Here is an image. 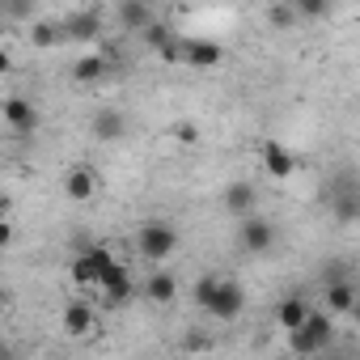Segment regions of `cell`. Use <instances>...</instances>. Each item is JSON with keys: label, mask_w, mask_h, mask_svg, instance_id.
<instances>
[{"label": "cell", "mask_w": 360, "mask_h": 360, "mask_svg": "<svg viewBox=\"0 0 360 360\" xmlns=\"http://www.w3.org/2000/svg\"><path fill=\"white\" fill-rule=\"evenodd\" d=\"M136 250H140L144 263H161L178 250V229L169 221H144L136 229Z\"/></svg>", "instance_id": "obj_1"}, {"label": "cell", "mask_w": 360, "mask_h": 360, "mask_svg": "<svg viewBox=\"0 0 360 360\" xmlns=\"http://www.w3.org/2000/svg\"><path fill=\"white\" fill-rule=\"evenodd\" d=\"M288 335H292V352H301V356H309V352H322V347L330 343V335H335L330 309H326V314L309 309V318H305L297 330H288Z\"/></svg>", "instance_id": "obj_2"}, {"label": "cell", "mask_w": 360, "mask_h": 360, "mask_svg": "<svg viewBox=\"0 0 360 360\" xmlns=\"http://www.w3.org/2000/svg\"><path fill=\"white\" fill-rule=\"evenodd\" d=\"M115 263H119V259H115L106 246H89V250H81V255L72 259V280H77L81 288H98Z\"/></svg>", "instance_id": "obj_3"}, {"label": "cell", "mask_w": 360, "mask_h": 360, "mask_svg": "<svg viewBox=\"0 0 360 360\" xmlns=\"http://www.w3.org/2000/svg\"><path fill=\"white\" fill-rule=\"evenodd\" d=\"M242 305H246V297H242V284H238V280H217L212 297L204 301V309H208L217 322H233V318L242 314Z\"/></svg>", "instance_id": "obj_4"}, {"label": "cell", "mask_w": 360, "mask_h": 360, "mask_svg": "<svg viewBox=\"0 0 360 360\" xmlns=\"http://www.w3.org/2000/svg\"><path fill=\"white\" fill-rule=\"evenodd\" d=\"M330 208H335V221H339V225H356V221H360V187L352 183V178L335 183Z\"/></svg>", "instance_id": "obj_5"}, {"label": "cell", "mask_w": 360, "mask_h": 360, "mask_svg": "<svg viewBox=\"0 0 360 360\" xmlns=\"http://www.w3.org/2000/svg\"><path fill=\"white\" fill-rule=\"evenodd\" d=\"M238 233H242V246H246L250 255H263V250H271V242H276V225L263 221V217H242Z\"/></svg>", "instance_id": "obj_6"}, {"label": "cell", "mask_w": 360, "mask_h": 360, "mask_svg": "<svg viewBox=\"0 0 360 360\" xmlns=\"http://www.w3.org/2000/svg\"><path fill=\"white\" fill-rule=\"evenodd\" d=\"M64 195H68L72 204H89V200L98 195V174H94L89 165H72V169L64 174Z\"/></svg>", "instance_id": "obj_7"}, {"label": "cell", "mask_w": 360, "mask_h": 360, "mask_svg": "<svg viewBox=\"0 0 360 360\" xmlns=\"http://www.w3.org/2000/svg\"><path fill=\"white\" fill-rule=\"evenodd\" d=\"M98 288H102V292H106V301H115V305H123V301H131V297H136V280H131V271H127L123 263H115Z\"/></svg>", "instance_id": "obj_8"}, {"label": "cell", "mask_w": 360, "mask_h": 360, "mask_svg": "<svg viewBox=\"0 0 360 360\" xmlns=\"http://www.w3.org/2000/svg\"><path fill=\"white\" fill-rule=\"evenodd\" d=\"M263 165H267L271 178H280V183H284V178H292V169H297V157H292L280 140H267V144H263Z\"/></svg>", "instance_id": "obj_9"}, {"label": "cell", "mask_w": 360, "mask_h": 360, "mask_svg": "<svg viewBox=\"0 0 360 360\" xmlns=\"http://www.w3.org/2000/svg\"><path fill=\"white\" fill-rule=\"evenodd\" d=\"M60 322H64L68 335H89L94 322H98V314H94V305H85V301H68L64 314H60Z\"/></svg>", "instance_id": "obj_10"}, {"label": "cell", "mask_w": 360, "mask_h": 360, "mask_svg": "<svg viewBox=\"0 0 360 360\" xmlns=\"http://www.w3.org/2000/svg\"><path fill=\"white\" fill-rule=\"evenodd\" d=\"M5 123L13 127V131H34V123H39V110H34V102H26V98H9L5 102Z\"/></svg>", "instance_id": "obj_11"}, {"label": "cell", "mask_w": 360, "mask_h": 360, "mask_svg": "<svg viewBox=\"0 0 360 360\" xmlns=\"http://www.w3.org/2000/svg\"><path fill=\"white\" fill-rule=\"evenodd\" d=\"M98 34H102V18L98 13H77V18L64 22V39H72V43H94Z\"/></svg>", "instance_id": "obj_12"}, {"label": "cell", "mask_w": 360, "mask_h": 360, "mask_svg": "<svg viewBox=\"0 0 360 360\" xmlns=\"http://www.w3.org/2000/svg\"><path fill=\"white\" fill-rule=\"evenodd\" d=\"M140 292H144L153 305H169V301H174V292H178V280H174L169 271H153V276L140 284Z\"/></svg>", "instance_id": "obj_13"}, {"label": "cell", "mask_w": 360, "mask_h": 360, "mask_svg": "<svg viewBox=\"0 0 360 360\" xmlns=\"http://www.w3.org/2000/svg\"><path fill=\"white\" fill-rule=\"evenodd\" d=\"M356 301H360V297H356V288H352L347 280H330V284H326V309H330V314H352Z\"/></svg>", "instance_id": "obj_14"}, {"label": "cell", "mask_w": 360, "mask_h": 360, "mask_svg": "<svg viewBox=\"0 0 360 360\" xmlns=\"http://www.w3.org/2000/svg\"><path fill=\"white\" fill-rule=\"evenodd\" d=\"M106 77V56H77L72 60V81L77 85H94Z\"/></svg>", "instance_id": "obj_15"}, {"label": "cell", "mask_w": 360, "mask_h": 360, "mask_svg": "<svg viewBox=\"0 0 360 360\" xmlns=\"http://www.w3.org/2000/svg\"><path fill=\"white\" fill-rule=\"evenodd\" d=\"M305 318H309V301H305V297H284L280 309H276V322H280L284 330H297Z\"/></svg>", "instance_id": "obj_16"}, {"label": "cell", "mask_w": 360, "mask_h": 360, "mask_svg": "<svg viewBox=\"0 0 360 360\" xmlns=\"http://www.w3.org/2000/svg\"><path fill=\"white\" fill-rule=\"evenodd\" d=\"M119 22L127 30H144V26H153V9L144 0H119Z\"/></svg>", "instance_id": "obj_17"}, {"label": "cell", "mask_w": 360, "mask_h": 360, "mask_svg": "<svg viewBox=\"0 0 360 360\" xmlns=\"http://www.w3.org/2000/svg\"><path fill=\"white\" fill-rule=\"evenodd\" d=\"M187 64H195V68H212V64H221V43H212V39H195V43H187Z\"/></svg>", "instance_id": "obj_18"}, {"label": "cell", "mask_w": 360, "mask_h": 360, "mask_svg": "<svg viewBox=\"0 0 360 360\" xmlns=\"http://www.w3.org/2000/svg\"><path fill=\"white\" fill-rule=\"evenodd\" d=\"M225 208H229L233 217H250V208H255V187H250V183H233V187L225 191Z\"/></svg>", "instance_id": "obj_19"}, {"label": "cell", "mask_w": 360, "mask_h": 360, "mask_svg": "<svg viewBox=\"0 0 360 360\" xmlns=\"http://www.w3.org/2000/svg\"><path fill=\"white\" fill-rule=\"evenodd\" d=\"M94 136L98 140H119L123 136V115L119 110H98L94 115Z\"/></svg>", "instance_id": "obj_20"}, {"label": "cell", "mask_w": 360, "mask_h": 360, "mask_svg": "<svg viewBox=\"0 0 360 360\" xmlns=\"http://www.w3.org/2000/svg\"><path fill=\"white\" fill-rule=\"evenodd\" d=\"M60 39H64V30H56L51 22H34V26H30V43H34V47H56Z\"/></svg>", "instance_id": "obj_21"}, {"label": "cell", "mask_w": 360, "mask_h": 360, "mask_svg": "<svg viewBox=\"0 0 360 360\" xmlns=\"http://www.w3.org/2000/svg\"><path fill=\"white\" fill-rule=\"evenodd\" d=\"M292 9L301 13V22H318V18H326L330 0H292Z\"/></svg>", "instance_id": "obj_22"}, {"label": "cell", "mask_w": 360, "mask_h": 360, "mask_svg": "<svg viewBox=\"0 0 360 360\" xmlns=\"http://www.w3.org/2000/svg\"><path fill=\"white\" fill-rule=\"evenodd\" d=\"M267 18H271V26H276V30H288L292 22H301V13H297L292 5H276V9H271Z\"/></svg>", "instance_id": "obj_23"}, {"label": "cell", "mask_w": 360, "mask_h": 360, "mask_svg": "<svg viewBox=\"0 0 360 360\" xmlns=\"http://www.w3.org/2000/svg\"><path fill=\"white\" fill-rule=\"evenodd\" d=\"M140 34H144V43H148V47H157V51H161V47L169 43V39H174V34H169V30H165L161 22H153V26H144Z\"/></svg>", "instance_id": "obj_24"}, {"label": "cell", "mask_w": 360, "mask_h": 360, "mask_svg": "<svg viewBox=\"0 0 360 360\" xmlns=\"http://www.w3.org/2000/svg\"><path fill=\"white\" fill-rule=\"evenodd\" d=\"M212 288H217V276H204V280H195V301L204 305V301L212 297Z\"/></svg>", "instance_id": "obj_25"}, {"label": "cell", "mask_w": 360, "mask_h": 360, "mask_svg": "<svg viewBox=\"0 0 360 360\" xmlns=\"http://www.w3.org/2000/svg\"><path fill=\"white\" fill-rule=\"evenodd\" d=\"M174 131H178V140H187V144H191V140H200V131H195L191 123H178Z\"/></svg>", "instance_id": "obj_26"}, {"label": "cell", "mask_w": 360, "mask_h": 360, "mask_svg": "<svg viewBox=\"0 0 360 360\" xmlns=\"http://www.w3.org/2000/svg\"><path fill=\"white\" fill-rule=\"evenodd\" d=\"M352 318H356V322H360V301H356V309H352Z\"/></svg>", "instance_id": "obj_27"}]
</instances>
